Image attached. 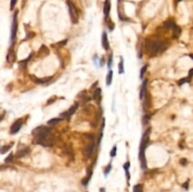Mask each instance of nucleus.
Here are the masks:
<instances>
[{
	"mask_svg": "<svg viewBox=\"0 0 193 192\" xmlns=\"http://www.w3.org/2000/svg\"><path fill=\"white\" fill-rule=\"evenodd\" d=\"M32 135L35 136V143L36 144H39L42 146H45V147H50L53 145V142L50 140V135H51V130L48 127H45V126H40L38 128H36L34 131H32Z\"/></svg>",
	"mask_w": 193,
	"mask_h": 192,
	"instance_id": "1",
	"label": "nucleus"
},
{
	"mask_svg": "<svg viewBox=\"0 0 193 192\" xmlns=\"http://www.w3.org/2000/svg\"><path fill=\"white\" fill-rule=\"evenodd\" d=\"M167 47H168V44L162 40L146 39V42H145V50L151 56H154V55L163 52Z\"/></svg>",
	"mask_w": 193,
	"mask_h": 192,
	"instance_id": "2",
	"label": "nucleus"
},
{
	"mask_svg": "<svg viewBox=\"0 0 193 192\" xmlns=\"http://www.w3.org/2000/svg\"><path fill=\"white\" fill-rule=\"evenodd\" d=\"M149 132H151V129H147V131L144 134V136H143V138H141V143H140L139 160H140V164H141V168H143V169H146V168H147L146 159H145V148H146V146H147L148 139H149Z\"/></svg>",
	"mask_w": 193,
	"mask_h": 192,
	"instance_id": "3",
	"label": "nucleus"
},
{
	"mask_svg": "<svg viewBox=\"0 0 193 192\" xmlns=\"http://www.w3.org/2000/svg\"><path fill=\"white\" fill-rule=\"evenodd\" d=\"M67 5H68V11H69V15H70V20L72 24H77L79 21V15H78V11L75 6V4L71 0H67Z\"/></svg>",
	"mask_w": 193,
	"mask_h": 192,
	"instance_id": "4",
	"label": "nucleus"
},
{
	"mask_svg": "<svg viewBox=\"0 0 193 192\" xmlns=\"http://www.w3.org/2000/svg\"><path fill=\"white\" fill-rule=\"evenodd\" d=\"M16 32H17V12L14 13L13 16V24H12V46L14 47V43L16 39Z\"/></svg>",
	"mask_w": 193,
	"mask_h": 192,
	"instance_id": "5",
	"label": "nucleus"
},
{
	"mask_svg": "<svg viewBox=\"0 0 193 192\" xmlns=\"http://www.w3.org/2000/svg\"><path fill=\"white\" fill-rule=\"evenodd\" d=\"M22 126H23V120H22V119H19L17 121H15V122L12 124V127H11V130H9L11 135H15V134H17V132L21 130Z\"/></svg>",
	"mask_w": 193,
	"mask_h": 192,
	"instance_id": "6",
	"label": "nucleus"
},
{
	"mask_svg": "<svg viewBox=\"0 0 193 192\" xmlns=\"http://www.w3.org/2000/svg\"><path fill=\"white\" fill-rule=\"evenodd\" d=\"M78 108V104L77 103H75L69 109H68V112H64V113H62L61 114V117H63V119H66V120H69L70 119V116L76 112V109Z\"/></svg>",
	"mask_w": 193,
	"mask_h": 192,
	"instance_id": "7",
	"label": "nucleus"
},
{
	"mask_svg": "<svg viewBox=\"0 0 193 192\" xmlns=\"http://www.w3.org/2000/svg\"><path fill=\"white\" fill-rule=\"evenodd\" d=\"M93 150H94V142H91L86 145L85 147V154H86V158H91L92 153H93Z\"/></svg>",
	"mask_w": 193,
	"mask_h": 192,
	"instance_id": "8",
	"label": "nucleus"
},
{
	"mask_svg": "<svg viewBox=\"0 0 193 192\" xmlns=\"http://www.w3.org/2000/svg\"><path fill=\"white\" fill-rule=\"evenodd\" d=\"M109 12H111V0H106L105 4H104V15H105L106 20L108 19Z\"/></svg>",
	"mask_w": 193,
	"mask_h": 192,
	"instance_id": "9",
	"label": "nucleus"
},
{
	"mask_svg": "<svg viewBox=\"0 0 193 192\" xmlns=\"http://www.w3.org/2000/svg\"><path fill=\"white\" fill-rule=\"evenodd\" d=\"M103 46L106 51L109 50V43H108V37H107V32L103 34Z\"/></svg>",
	"mask_w": 193,
	"mask_h": 192,
	"instance_id": "10",
	"label": "nucleus"
},
{
	"mask_svg": "<svg viewBox=\"0 0 193 192\" xmlns=\"http://www.w3.org/2000/svg\"><path fill=\"white\" fill-rule=\"evenodd\" d=\"M31 78L34 79V82L38 83V84H45L46 82H50L52 79V77H47V78H37L35 76H31Z\"/></svg>",
	"mask_w": 193,
	"mask_h": 192,
	"instance_id": "11",
	"label": "nucleus"
},
{
	"mask_svg": "<svg viewBox=\"0 0 193 192\" xmlns=\"http://www.w3.org/2000/svg\"><path fill=\"white\" fill-rule=\"evenodd\" d=\"M163 26H164L166 29H174V27L176 26V23H175V21H174L172 19H169V20H167V21L163 23Z\"/></svg>",
	"mask_w": 193,
	"mask_h": 192,
	"instance_id": "12",
	"label": "nucleus"
},
{
	"mask_svg": "<svg viewBox=\"0 0 193 192\" xmlns=\"http://www.w3.org/2000/svg\"><path fill=\"white\" fill-rule=\"evenodd\" d=\"M29 147H24V148H22V150H19L17 152H16V155H17V158H23L24 155H27L28 153H29Z\"/></svg>",
	"mask_w": 193,
	"mask_h": 192,
	"instance_id": "13",
	"label": "nucleus"
},
{
	"mask_svg": "<svg viewBox=\"0 0 193 192\" xmlns=\"http://www.w3.org/2000/svg\"><path fill=\"white\" fill-rule=\"evenodd\" d=\"M7 61H15V53H14V47H11L7 54Z\"/></svg>",
	"mask_w": 193,
	"mask_h": 192,
	"instance_id": "14",
	"label": "nucleus"
},
{
	"mask_svg": "<svg viewBox=\"0 0 193 192\" xmlns=\"http://www.w3.org/2000/svg\"><path fill=\"white\" fill-rule=\"evenodd\" d=\"M172 30H174V34H172V37H174V38H178V37H179V35H180V32H182V30H180V28H179L178 26H175Z\"/></svg>",
	"mask_w": 193,
	"mask_h": 192,
	"instance_id": "15",
	"label": "nucleus"
},
{
	"mask_svg": "<svg viewBox=\"0 0 193 192\" xmlns=\"http://www.w3.org/2000/svg\"><path fill=\"white\" fill-rule=\"evenodd\" d=\"M101 95V89H96L94 91V94H93V99L94 100H99V97Z\"/></svg>",
	"mask_w": 193,
	"mask_h": 192,
	"instance_id": "16",
	"label": "nucleus"
},
{
	"mask_svg": "<svg viewBox=\"0 0 193 192\" xmlns=\"http://www.w3.org/2000/svg\"><path fill=\"white\" fill-rule=\"evenodd\" d=\"M112 79H113V71L109 70L108 75H107V77H106V84H107V85H111V84H112Z\"/></svg>",
	"mask_w": 193,
	"mask_h": 192,
	"instance_id": "17",
	"label": "nucleus"
},
{
	"mask_svg": "<svg viewBox=\"0 0 193 192\" xmlns=\"http://www.w3.org/2000/svg\"><path fill=\"white\" fill-rule=\"evenodd\" d=\"M91 176H92V171H88V173H87V176H86V177L82 181V184H83V185H87V183H88V181H90Z\"/></svg>",
	"mask_w": 193,
	"mask_h": 192,
	"instance_id": "18",
	"label": "nucleus"
},
{
	"mask_svg": "<svg viewBox=\"0 0 193 192\" xmlns=\"http://www.w3.org/2000/svg\"><path fill=\"white\" fill-rule=\"evenodd\" d=\"M146 85H147V81H145V82H144V84H143V86H141V90H140V98H141V99L144 98V94H145V87H146Z\"/></svg>",
	"mask_w": 193,
	"mask_h": 192,
	"instance_id": "19",
	"label": "nucleus"
},
{
	"mask_svg": "<svg viewBox=\"0 0 193 192\" xmlns=\"http://www.w3.org/2000/svg\"><path fill=\"white\" fill-rule=\"evenodd\" d=\"M133 192H143V185L141 184H137L133 186Z\"/></svg>",
	"mask_w": 193,
	"mask_h": 192,
	"instance_id": "20",
	"label": "nucleus"
},
{
	"mask_svg": "<svg viewBox=\"0 0 193 192\" xmlns=\"http://www.w3.org/2000/svg\"><path fill=\"white\" fill-rule=\"evenodd\" d=\"M61 121V119H52V120H50L48 121V126H53V124H56L58 122H60Z\"/></svg>",
	"mask_w": 193,
	"mask_h": 192,
	"instance_id": "21",
	"label": "nucleus"
},
{
	"mask_svg": "<svg viewBox=\"0 0 193 192\" xmlns=\"http://www.w3.org/2000/svg\"><path fill=\"white\" fill-rule=\"evenodd\" d=\"M12 145H13V144H9V145H5V146H4V148H1V153L4 154V153H6L7 151H9V150H11V147H12Z\"/></svg>",
	"mask_w": 193,
	"mask_h": 192,
	"instance_id": "22",
	"label": "nucleus"
},
{
	"mask_svg": "<svg viewBox=\"0 0 193 192\" xmlns=\"http://www.w3.org/2000/svg\"><path fill=\"white\" fill-rule=\"evenodd\" d=\"M111 170H112V164L109 163V164H108V166L105 168V170H104V174H105V176H107V175H108V173H109Z\"/></svg>",
	"mask_w": 193,
	"mask_h": 192,
	"instance_id": "23",
	"label": "nucleus"
},
{
	"mask_svg": "<svg viewBox=\"0 0 193 192\" xmlns=\"http://www.w3.org/2000/svg\"><path fill=\"white\" fill-rule=\"evenodd\" d=\"M119 68H120V74H123L124 73V68H123V59H121V62L119 64Z\"/></svg>",
	"mask_w": 193,
	"mask_h": 192,
	"instance_id": "24",
	"label": "nucleus"
},
{
	"mask_svg": "<svg viewBox=\"0 0 193 192\" xmlns=\"http://www.w3.org/2000/svg\"><path fill=\"white\" fill-rule=\"evenodd\" d=\"M56 99H58L56 97H52V98H51V99H50V100L46 103V106H50V105H51V104H53V103H54Z\"/></svg>",
	"mask_w": 193,
	"mask_h": 192,
	"instance_id": "25",
	"label": "nucleus"
},
{
	"mask_svg": "<svg viewBox=\"0 0 193 192\" xmlns=\"http://www.w3.org/2000/svg\"><path fill=\"white\" fill-rule=\"evenodd\" d=\"M115 155H116V145H114L113 150L111 151V156H112V158H114Z\"/></svg>",
	"mask_w": 193,
	"mask_h": 192,
	"instance_id": "26",
	"label": "nucleus"
},
{
	"mask_svg": "<svg viewBox=\"0 0 193 192\" xmlns=\"http://www.w3.org/2000/svg\"><path fill=\"white\" fill-rule=\"evenodd\" d=\"M112 62H113V55L111 54V55H109V59H108V68H109V69L112 68Z\"/></svg>",
	"mask_w": 193,
	"mask_h": 192,
	"instance_id": "27",
	"label": "nucleus"
},
{
	"mask_svg": "<svg viewBox=\"0 0 193 192\" xmlns=\"http://www.w3.org/2000/svg\"><path fill=\"white\" fill-rule=\"evenodd\" d=\"M129 168H130V162H129V161H127V162L124 163V170H125V173H127V171H129Z\"/></svg>",
	"mask_w": 193,
	"mask_h": 192,
	"instance_id": "28",
	"label": "nucleus"
},
{
	"mask_svg": "<svg viewBox=\"0 0 193 192\" xmlns=\"http://www.w3.org/2000/svg\"><path fill=\"white\" fill-rule=\"evenodd\" d=\"M16 3H17V0H11V9H14Z\"/></svg>",
	"mask_w": 193,
	"mask_h": 192,
	"instance_id": "29",
	"label": "nucleus"
},
{
	"mask_svg": "<svg viewBox=\"0 0 193 192\" xmlns=\"http://www.w3.org/2000/svg\"><path fill=\"white\" fill-rule=\"evenodd\" d=\"M146 69H147V66H144V67H143V69H141V71H140V77H141V78L144 77V73H145V70H146Z\"/></svg>",
	"mask_w": 193,
	"mask_h": 192,
	"instance_id": "30",
	"label": "nucleus"
},
{
	"mask_svg": "<svg viewBox=\"0 0 193 192\" xmlns=\"http://www.w3.org/2000/svg\"><path fill=\"white\" fill-rule=\"evenodd\" d=\"M13 160V154H9L7 158H6V160H5V162H11Z\"/></svg>",
	"mask_w": 193,
	"mask_h": 192,
	"instance_id": "31",
	"label": "nucleus"
},
{
	"mask_svg": "<svg viewBox=\"0 0 193 192\" xmlns=\"http://www.w3.org/2000/svg\"><path fill=\"white\" fill-rule=\"evenodd\" d=\"M186 163H187L186 159H182V160H180V164H186Z\"/></svg>",
	"mask_w": 193,
	"mask_h": 192,
	"instance_id": "32",
	"label": "nucleus"
},
{
	"mask_svg": "<svg viewBox=\"0 0 193 192\" xmlns=\"http://www.w3.org/2000/svg\"><path fill=\"white\" fill-rule=\"evenodd\" d=\"M183 186H184V189H186V190H187V189H188V181H187V182H185Z\"/></svg>",
	"mask_w": 193,
	"mask_h": 192,
	"instance_id": "33",
	"label": "nucleus"
},
{
	"mask_svg": "<svg viewBox=\"0 0 193 192\" xmlns=\"http://www.w3.org/2000/svg\"><path fill=\"white\" fill-rule=\"evenodd\" d=\"M179 1H182V0H176V3H179Z\"/></svg>",
	"mask_w": 193,
	"mask_h": 192,
	"instance_id": "34",
	"label": "nucleus"
},
{
	"mask_svg": "<svg viewBox=\"0 0 193 192\" xmlns=\"http://www.w3.org/2000/svg\"><path fill=\"white\" fill-rule=\"evenodd\" d=\"M190 56H191V59H193V54H191V55H190Z\"/></svg>",
	"mask_w": 193,
	"mask_h": 192,
	"instance_id": "35",
	"label": "nucleus"
}]
</instances>
